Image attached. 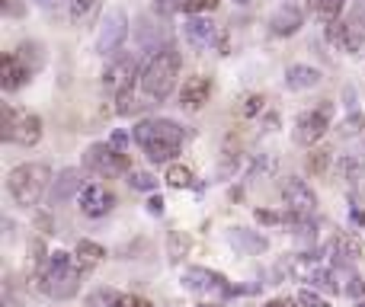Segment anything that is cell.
I'll list each match as a JSON object with an SVG mask.
<instances>
[{
	"label": "cell",
	"instance_id": "15",
	"mask_svg": "<svg viewBox=\"0 0 365 307\" xmlns=\"http://www.w3.org/2000/svg\"><path fill=\"white\" fill-rule=\"evenodd\" d=\"M208 96H212V80L202 74L189 77L186 83H182V93H180V103L186 109H202L208 103Z\"/></svg>",
	"mask_w": 365,
	"mask_h": 307
},
{
	"label": "cell",
	"instance_id": "18",
	"mask_svg": "<svg viewBox=\"0 0 365 307\" xmlns=\"http://www.w3.org/2000/svg\"><path fill=\"white\" fill-rule=\"evenodd\" d=\"M182 32H186V42L192 45V48H208V45L215 42V36H218V29H215V23H208V19L202 16H192L186 26H182Z\"/></svg>",
	"mask_w": 365,
	"mask_h": 307
},
{
	"label": "cell",
	"instance_id": "21",
	"mask_svg": "<svg viewBox=\"0 0 365 307\" xmlns=\"http://www.w3.org/2000/svg\"><path fill=\"white\" fill-rule=\"evenodd\" d=\"M158 26H160V23H158ZM158 26H154L148 16L138 23V42H141V48H148V51H160L158 45H160V42H167V32H164V29H158Z\"/></svg>",
	"mask_w": 365,
	"mask_h": 307
},
{
	"label": "cell",
	"instance_id": "23",
	"mask_svg": "<svg viewBox=\"0 0 365 307\" xmlns=\"http://www.w3.org/2000/svg\"><path fill=\"white\" fill-rule=\"evenodd\" d=\"M68 10H71V19H74L77 26H83V23H90V19L96 16L100 0H68Z\"/></svg>",
	"mask_w": 365,
	"mask_h": 307
},
{
	"label": "cell",
	"instance_id": "30",
	"mask_svg": "<svg viewBox=\"0 0 365 307\" xmlns=\"http://www.w3.org/2000/svg\"><path fill=\"white\" fill-rule=\"evenodd\" d=\"M362 128H365V115L362 113H353L349 119L340 122V135H343V138H353V135H359Z\"/></svg>",
	"mask_w": 365,
	"mask_h": 307
},
{
	"label": "cell",
	"instance_id": "27",
	"mask_svg": "<svg viewBox=\"0 0 365 307\" xmlns=\"http://www.w3.org/2000/svg\"><path fill=\"white\" fill-rule=\"evenodd\" d=\"M128 182H132V189H141V192H154V189H158V179H154L151 173H145V170H132Z\"/></svg>",
	"mask_w": 365,
	"mask_h": 307
},
{
	"label": "cell",
	"instance_id": "5",
	"mask_svg": "<svg viewBox=\"0 0 365 307\" xmlns=\"http://www.w3.org/2000/svg\"><path fill=\"white\" fill-rule=\"evenodd\" d=\"M128 38V16L122 6H109L103 13V23H100V36H96V48L100 55H115L122 48V42Z\"/></svg>",
	"mask_w": 365,
	"mask_h": 307
},
{
	"label": "cell",
	"instance_id": "46",
	"mask_svg": "<svg viewBox=\"0 0 365 307\" xmlns=\"http://www.w3.org/2000/svg\"><path fill=\"white\" fill-rule=\"evenodd\" d=\"M234 4H240V6H250V4H253V0H234Z\"/></svg>",
	"mask_w": 365,
	"mask_h": 307
},
{
	"label": "cell",
	"instance_id": "34",
	"mask_svg": "<svg viewBox=\"0 0 365 307\" xmlns=\"http://www.w3.org/2000/svg\"><path fill=\"white\" fill-rule=\"evenodd\" d=\"M298 304H304V307H330L327 298H321L317 291H311V288H302V291H298Z\"/></svg>",
	"mask_w": 365,
	"mask_h": 307
},
{
	"label": "cell",
	"instance_id": "7",
	"mask_svg": "<svg viewBox=\"0 0 365 307\" xmlns=\"http://www.w3.org/2000/svg\"><path fill=\"white\" fill-rule=\"evenodd\" d=\"M83 163L87 170H93L96 176H119L128 170V154L119 151L115 145H93L87 154H83Z\"/></svg>",
	"mask_w": 365,
	"mask_h": 307
},
{
	"label": "cell",
	"instance_id": "39",
	"mask_svg": "<svg viewBox=\"0 0 365 307\" xmlns=\"http://www.w3.org/2000/svg\"><path fill=\"white\" fill-rule=\"evenodd\" d=\"M148 212H151V214H160V212H164V199H160V195L148 199Z\"/></svg>",
	"mask_w": 365,
	"mask_h": 307
},
{
	"label": "cell",
	"instance_id": "17",
	"mask_svg": "<svg viewBox=\"0 0 365 307\" xmlns=\"http://www.w3.org/2000/svg\"><path fill=\"white\" fill-rule=\"evenodd\" d=\"M38 138H42V119L29 113H19L16 115V125H13V141L23 147H36Z\"/></svg>",
	"mask_w": 365,
	"mask_h": 307
},
{
	"label": "cell",
	"instance_id": "10",
	"mask_svg": "<svg viewBox=\"0 0 365 307\" xmlns=\"http://www.w3.org/2000/svg\"><path fill=\"white\" fill-rule=\"evenodd\" d=\"M113 205H115V195L106 186H100V182L81 189V212L87 218H103V214L113 212Z\"/></svg>",
	"mask_w": 365,
	"mask_h": 307
},
{
	"label": "cell",
	"instance_id": "13",
	"mask_svg": "<svg viewBox=\"0 0 365 307\" xmlns=\"http://www.w3.org/2000/svg\"><path fill=\"white\" fill-rule=\"evenodd\" d=\"M77 192H81V170L68 167V170H61V173L55 176V182H51L48 202H51V205H64V202L74 199Z\"/></svg>",
	"mask_w": 365,
	"mask_h": 307
},
{
	"label": "cell",
	"instance_id": "26",
	"mask_svg": "<svg viewBox=\"0 0 365 307\" xmlns=\"http://www.w3.org/2000/svg\"><path fill=\"white\" fill-rule=\"evenodd\" d=\"M336 170H340L343 179H349V182L362 179V160H356V157H340V160H336Z\"/></svg>",
	"mask_w": 365,
	"mask_h": 307
},
{
	"label": "cell",
	"instance_id": "28",
	"mask_svg": "<svg viewBox=\"0 0 365 307\" xmlns=\"http://www.w3.org/2000/svg\"><path fill=\"white\" fill-rule=\"evenodd\" d=\"M16 109L13 106H4L0 109V138L4 141H13V125H16Z\"/></svg>",
	"mask_w": 365,
	"mask_h": 307
},
{
	"label": "cell",
	"instance_id": "25",
	"mask_svg": "<svg viewBox=\"0 0 365 307\" xmlns=\"http://www.w3.org/2000/svg\"><path fill=\"white\" fill-rule=\"evenodd\" d=\"M167 182H170L173 189H186V186H192V170L182 167V163H173V167L167 170Z\"/></svg>",
	"mask_w": 365,
	"mask_h": 307
},
{
	"label": "cell",
	"instance_id": "48",
	"mask_svg": "<svg viewBox=\"0 0 365 307\" xmlns=\"http://www.w3.org/2000/svg\"><path fill=\"white\" fill-rule=\"evenodd\" d=\"M199 307H208V304H199Z\"/></svg>",
	"mask_w": 365,
	"mask_h": 307
},
{
	"label": "cell",
	"instance_id": "29",
	"mask_svg": "<svg viewBox=\"0 0 365 307\" xmlns=\"http://www.w3.org/2000/svg\"><path fill=\"white\" fill-rule=\"evenodd\" d=\"M186 250H189V237L182 231H173L170 234V263H180L186 256Z\"/></svg>",
	"mask_w": 365,
	"mask_h": 307
},
{
	"label": "cell",
	"instance_id": "33",
	"mask_svg": "<svg viewBox=\"0 0 365 307\" xmlns=\"http://www.w3.org/2000/svg\"><path fill=\"white\" fill-rule=\"evenodd\" d=\"M115 291H109V288H100L96 295H90V301H87V307H113L115 304Z\"/></svg>",
	"mask_w": 365,
	"mask_h": 307
},
{
	"label": "cell",
	"instance_id": "43",
	"mask_svg": "<svg viewBox=\"0 0 365 307\" xmlns=\"http://www.w3.org/2000/svg\"><path fill=\"white\" fill-rule=\"evenodd\" d=\"M125 141H128V138H125V135H122V132H119V135H113V145L119 147V151H122V147H125Z\"/></svg>",
	"mask_w": 365,
	"mask_h": 307
},
{
	"label": "cell",
	"instance_id": "45",
	"mask_svg": "<svg viewBox=\"0 0 365 307\" xmlns=\"http://www.w3.org/2000/svg\"><path fill=\"white\" fill-rule=\"evenodd\" d=\"M38 6H45V10H51V6H55V0H36Z\"/></svg>",
	"mask_w": 365,
	"mask_h": 307
},
{
	"label": "cell",
	"instance_id": "4",
	"mask_svg": "<svg viewBox=\"0 0 365 307\" xmlns=\"http://www.w3.org/2000/svg\"><path fill=\"white\" fill-rule=\"evenodd\" d=\"M48 167L45 163H19V167L10 170V176H6V189H10L13 202L23 208H32L42 202L45 189H48Z\"/></svg>",
	"mask_w": 365,
	"mask_h": 307
},
{
	"label": "cell",
	"instance_id": "47",
	"mask_svg": "<svg viewBox=\"0 0 365 307\" xmlns=\"http://www.w3.org/2000/svg\"><path fill=\"white\" fill-rule=\"evenodd\" d=\"M356 307H365V298H359V301H356Z\"/></svg>",
	"mask_w": 365,
	"mask_h": 307
},
{
	"label": "cell",
	"instance_id": "20",
	"mask_svg": "<svg viewBox=\"0 0 365 307\" xmlns=\"http://www.w3.org/2000/svg\"><path fill=\"white\" fill-rule=\"evenodd\" d=\"M330 253H334L340 263H356V259L362 256V244L356 237L340 234V237H334V244H330Z\"/></svg>",
	"mask_w": 365,
	"mask_h": 307
},
{
	"label": "cell",
	"instance_id": "24",
	"mask_svg": "<svg viewBox=\"0 0 365 307\" xmlns=\"http://www.w3.org/2000/svg\"><path fill=\"white\" fill-rule=\"evenodd\" d=\"M311 6H314L317 13H321L327 23H334V19H340L343 6H346V0H311Z\"/></svg>",
	"mask_w": 365,
	"mask_h": 307
},
{
	"label": "cell",
	"instance_id": "36",
	"mask_svg": "<svg viewBox=\"0 0 365 307\" xmlns=\"http://www.w3.org/2000/svg\"><path fill=\"white\" fill-rule=\"evenodd\" d=\"M113 307H151V301H145V298H138V295H119Z\"/></svg>",
	"mask_w": 365,
	"mask_h": 307
},
{
	"label": "cell",
	"instance_id": "32",
	"mask_svg": "<svg viewBox=\"0 0 365 307\" xmlns=\"http://www.w3.org/2000/svg\"><path fill=\"white\" fill-rule=\"evenodd\" d=\"M182 6H189V0H154V13H160V16H173Z\"/></svg>",
	"mask_w": 365,
	"mask_h": 307
},
{
	"label": "cell",
	"instance_id": "3",
	"mask_svg": "<svg viewBox=\"0 0 365 307\" xmlns=\"http://www.w3.org/2000/svg\"><path fill=\"white\" fill-rule=\"evenodd\" d=\"M177 77H180V51L160 48V51H154L151 61L145 64L138 83H141L148 100L164 103L167 96L173 93V87H177Z\"/></svg>",
	"mask_w": 365,
	"mask_h": 307
},
{
	"label": "cell",
	"instance_id": "40",
	"mask_svg": "<svg viewBox=\"0 0 365 307\" xmlns=\"http://www.w3.org/2000/svg\"><path fill=\"white\" fill-rule=\"evenodd\" d=\"M257 221H263V224H279V214H272V212H257Z\"/></svg>",
	"mask_w": 365,
	"mask_h": 307
},
{
	"label": "cell",
	"instance_id": "42",
	"mask_svg": "<svg viewBox=\"0 0 365 307\" xmlns=\"http://www.w3.org/2000/svg\"><path fill=\"white\" fill-rule=\"evenodd\" d=\"M349 218H353V224H356V227H362V224H365V212H359V208H353V212H349Z\"/></svg>",
	"mask_w": 365,
	"mask_h": 307
},
{
	"label": "cell",
	"instance_id": "6",
	"mask_svg": "<svg viewBox=\"0 0 365 307\" xmlns=\"http://www.w3.org/2000/svg\"><path fill=\"white\" fill-rule=\"evenodd\" d=\"M182 285H186L189 291H195V295H205V298H231L234 291H237L221 272L202 269V266H192V269L182 272Z\"/></svg>",
	"mask_w": 365,
	"mask_h": 307
},
{
	"label": "cell",
	"instance_id": "2",
	"mask_svg": "<svg viewBox=\"0 0 365 307\" xmlns=\"http://www.w3.org/2000/svg\"><path fill=\"white\" fill-rule=\"evenodd\" d=\"M182 128L173 119H148L135 128V141L141 145V151L148 154L151 163H167L180 154L182 147Z\"/></svg>",
	"mask_w": 365,
	"mask_h": 307
},
{
	"label": "cell",
	"instance_id": "1",
	"mask_svg": "<svg viewBox=\"0 0 365 307\" xmlns=\"http://www.w3.org/2000/svg\"><path fill=\"white\" fill-rule=\"evenodd\" d=\"M83 272L87 269L77 263V256H71V253H64V250H55V253H48V259H45L42 266H36L32 285H36L42 295L55 298V301H68V298H74L77 291H81Z\"/></svg>",
	"mask_w": 365,
	"mask_h": 307
},
{
	"label": "cell",
	"instance_id": "44",
	"mask_svg": "<svg viewBox=\"0 0 365 307\" xmlns=\"http://www.w3.org/2000/svg\"><path fill=\"white\" fill-rule=\"evenodd\" d=\"M4 6H6V13H19V6H16V0H4Z\"/></svg>",
	"mask_w": 365,
	"mask_h": 307
},
{
	"label": "cell",
	"instance_id": "11",
	"mask_svg": "<svg viewBox=\"0 0 365 307\" xmlns=\"http://www.w3.org/2000/svg\"><path fill=\"white\" fill-rule=\"evenodd\" d=\"M135 71H138V61H135V55H122V58H115V61L106 68V74H103V83H106L113 93L132 90Z\"/></svg>",
	"mask_w": 365,
	"mask_h": 307
},
{
	"label": "cell",
	"instance_id": "19",
	"mask_svg": "<svg viewBox=\"0 0 365 307\" xmlns=\"http://www.w3.org/2000/svg\"><path fill=\"white\" fill-rule=\"evenodd\" d=\"M321 83V71L308 68V64H295V68L285 71V87L289 90H311Z\"/></svg>",
	"mask_w": 365,
	"mask_h": 307
},
{
	"label": "cell",
	"instance_id": "16",
	"mask_svg": "<svg viewBox=\"0 0 365 307\" xmlns=\"http://www.w3.org/2000/svg\"><path fill=\"white\" fill-rule=\"evenodd\" d=\"M29 77H32V71L26 68L23 61H19L16 51H13V55H6L4 61H0V83H4V90H10V93L23 87Z\"/></svg>",
	"mask_w": 365,
	"mask_h": 307
},
{
	"label": "cell",
	"instance_id": "9",
	"mask_svg": "<svg viewBox=\"0 0 365 307\" xmlns=\"http://www.w3.org/2000/svg\"><path fill=\"white\" fill-rule=\"evenodd\" d=\"M327 38L336 45V48L349 51V55H365V32L356 23H327Z\"/></svg>",
	"mask_w": 365,
	"mask_h": 307
},
{
	"label": "cell",
	"instance_id": "8",
	"mask_svg": "<svg viewBox=\"0 0 365 307\" xmlns=\"http://www.w3.org/2000/svg\"><path fill=\"white\" fill-rule=\"evenodd\" d=\"M282 202H285V212L295 214V218H311L317 208V195L302 176H289L282 186Z\"/></svg>",
	"mask_w": 365,
	"mask_h": 307
},
{
	"label": "cell",
	"instance_id": "35",
	"mask_svg": "<svg viewBox=\"0 0 365 307\" xmlns=\"http://www.w3.org/2000/svg\"><path fill=\"white\" fill-rule=\"evenodd\" d=\"M343 291H346L349 298H356V301H359V298H365V282H362L359 276H349V285Z\"/></svg>",
	"mask_w": 365,
	"mask_h": 307
},
{
	"label": "cell",
	"instance_id": "38",
	"mask_svg": "<svg viewBox=\"0 0 365 307\" xmlns=\"http://www.w3.org/2000/svg\"><path fill=\"white\" fill-rule=\"evenodd\" d=\"M263 109V96H247V106H244V115H257Z\"/></svg>",
	"mask_w": 365,
	"mask_h": 307
},
{
	"label": "cell",
	"instance_id": "41",
	"mask_svg": "<svg viewBox=\"0 0 365 307\" xmlns=\"http://www.w3.org/2000/svg\"><path fill=\"white\" fill-rule=\"evenodd\" d=\"M263 307H298V304L289 301V298H272V301H266Z\"/></svg>",
	"mask_w": 365,
	"mask_h": 307
},
{
	"label": "cell",
	"instance_id": "31",
	"mask_svg": "<svg viewBox=\"0 0 365 307\" xmlns=\"http://www.w3.org/2000/svg\"><path fill=\"white\" fill-rule=\"evenodd\" d=\"M327 167H330V151H311V157H308L311 173L321 176V173H327Z\"/></svg>",
	"mask_w": 365,
	"mask_h": 307
},
{
	"label": "cell",
	"instance_id": "22",
	"mask_svg": "<svg viewBox=\"0 0 365 307\" xmlns=\"http://www.w3.org/2000/svg\"><path fill=\"white\" fill-rule=\"evenodd\" d=\"M103 256H106V250H103L100 244H93V240H81V244H77V263H81L83 269H93V266H100Z\"/></svg>",
	"mask_w": 365,
	"mask_h": 307
},
{
	"label": "cell",
	"instance_id": "14",
	"mask_svg": "<svg viewBox=\"0 0 365 307\" xmlns=\"http://www.w3.org/2000/svg\"><path fill=\"white\" fill-rule=\"evenodd\" d=\"M302 23H304L302 10H298V6H292V4H282V6H279V10L269 16L272 36H295V32L302 29Z\"/></svg>",
	"mask_w": 365,
	"mask_h": 307
},
{
	"label": "cell",
	"instance_id": "12",
	"mask_svg": "<svg viewBox=\"0 0 365 307\" xmlns=\"http://www.w3.org/2000/svg\"><path fill=\"white\" fill-rule=\"evenodd\" d=\"M327 135V113H302L295 122V141L302 147H311Z\"/></svg>",
	"mask_w": 365,
	"mask_h": 307
},
{
	"label": "cell",
	"instance_id": "37",
	"mask_svg": "<svg viewBox=\"0 0 365 307\" xmlns=\"http://www.w3.org/2000/svg\"><path fill=\"white\" fill-rule=\"evenodd\" d=\"M215 6H218V0H189L186 10L199 16V13H208V10H215Z\"/></svg>",
	"mask_w": 365,
	"mask_h": 307
}]
</instances>
